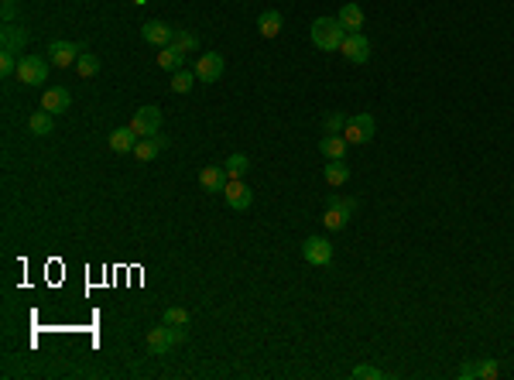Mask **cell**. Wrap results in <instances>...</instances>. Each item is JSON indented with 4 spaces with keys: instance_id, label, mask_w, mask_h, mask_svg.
<instances>
[{
    "instance_id": "7a4b0ae2",
    "label": "cell",
    "mask_w": 514,
    "mask_h": 380,
    "mask_svg": "<svg viewBox=\"0 0 514 380\" xmlns=\"http://www.w3.org/2000/svg\"><path fill=\"white\" fill-rule=\"evenodd\" d=\"M186 332L189 329H182V326H168V322H161V326H155V329H148V353L151 357H165L168 350H175L179 343H186Z\"/></svg>"
},
{
    "instance_id": "d6a6232c",
    "label": "cell",
    "mask_w": 514,
    "mask_h": 380,
    "mask_svg": "<svg viewBox=\"0 0 514 380\" xmlns=\"http://www.w3.org/2000/svg\"><path fill=\"white\" fill-rule=\"evenodd\" d=\"M353 377H357V380H377V377H384V374H381L377 367H357V370H353Z\"/></svg>"
},
{
    "instance_id": "9c48e42d",
    "label": "cell",
    "mask_w": 514,
    "mask_h": 380,
    "mask_svg": "<svg viewBox=\"0 0 514 380\" xmlns=\"http://www.w3.org/2000/svg\"><path fill=\"white\" fill-rule=\"evenodd\" d=\"M223 199H226V206H230V209L244 212V209H250L254 192L244 186V179H230V182H226V189H223Z\"/></svg>"
},
{
    "instance_id": "603a6c76",
    "label": "cell",
    "mask_w": 514,
    "mask_h": 380,
    "mask_svg": "<svg viewBox=\"0 0 514 380\" xmlns=\"http://www.w3.org/2000/svg\"><path fill=\"white\" fill-rule=\"evenodd\" d=\"M172 48H175V52H182V55H192V52L199 48V38H196L192 31H186V28H175Z\"/></svg>"
},
{
    "instance_id": "f1b7e54d",
    "label": "cell",
    "mask_w": 514,
    "mask_h": 380,
    "mask_svg": "<svg viewBox=\"0 0 514 380\" xmlns=\"http://www.w3.org/2000/svg\"><path fill=\"white\" fill-rule=\"evenodd\" d=\"M473 367H477V377H484V380L501 377V367H497L494 360H480V363H473Z\"/></svg>"
},
{
    "instance_id": "2e32d148",
    "label": "cell",
    "mask_w": 514,
    "mask_h": 380,
    "mask_svg": "<svg viewBox=\"0 0 514 380\" xmlns=\"http://www.w3.org/2000/svg\"><path fill=\"white\" fill-rule=\"evenodd\" d=\"M24 45H28V28H24V24H14V21H10V24L3 28V52L17 55V52H21Z\"/></svg>"
},
{
    "instance_id": "1f68e13d",
    "label": "cell",
    "mask_w": 514,
    "mask_h": 380,
    "mask_svg": "<svg viewBox=\"0 0 514 380\" xmlns=\"http://www.w3.org/2000/svg\"><path fill=\"white\" fill-rule=\"evenodd\" d=\"M343 127H346V117L343 113H329L326 117V134H343Z\"/></svg>"
},
{
    "instance_id": "8992f818",
    "label": "cell",
    "mask_w": 514,
    "mask_h": 380,
    "mask_svg": "<svg viewBox=\"0 0 514 380\" xmlns=\"http://www.w3.org/2000/svg\"><path fill=\"white\" fill-rule=\"evenodd\" d=\"M302 257H306V264H312V268H329L333 264V243L322 240V237H308L306 243H302Z\"/></svg>"
},
{
    "instance_id": "52a82bcc",
    "label": "cell",
    "mask_w": 514,
    "mask_h": 380,
    "mask_svg": "<svg viewBox=\"0 0 514 380\" xmlns=\"http://www.w3.org/2000/svg\"><path fill=\"white\" fill-rule=\"evenodd\" d=\"M339 52H343V59H346V62H353V66H364V62L370 59V41H367L360 31H350V34L343 38Z\"/></svg>"
},
{
    "instance_id": "5bb4252c",
    "label": "cell",
    "mask_w": 514,
    "mask_h": 380,
    "mask_svg": "<svg viewBox=\"0 0 514 380\" xmlns=\"http://www.w3.org/2000/svg\"><path fill=\"white\" fill-rule=\"evenodd\" d=\"M165 144H168V141H165L161 134H158V137H141L137 148H134V158H137L141 165H148V161H155V158L165 151Z\"/></svg>"
},
{
    "instance_id": "cb8c5ba5",
    "label": "cell",
    "mask_w": 514,
    "mask_h": 380,
    "mask_svg": "<svg viewBox=\"0 0 514 380\" xmlns=\"http://www.w3.org/2000/svg\"><path fill=\"white\" fill-rule=\"evenodd\" d=\"M168 86H172V93H189L196 86V69H186L182 66L179 72H172V83Z\"/></svg>"
},
{
    "instance_id": "4316f807",
    "label": "cell",
    "mask_w": 514,
    "mask_h": 380,
    "mask_svg": "<svg viewBox=\"0 0 514 380\" xmlns=\"http://www.w3.org/2000/svg\"><path fill=\"white\" fill-rule=\"evenodd\" d=\"M322 226H326L329 233H339V230L346 226V216H343V212H339L336 206H329V209L322 212Z\"/></svg>"
},
{
    "instance_id": "7c38bea8",
    "label": "cell",
    "mask_w": 514,
    "mask_h": 380,
    "mask_svg": "<svg viewBox=\"0 0 514 380\" xmlns=\"http://www.w3.org/2000/svg\"><path fill=\"white\" fill-rule=\"evenodd\" d=\"M69 106H72V93L66 86H48L41 93V110H48V113H66Z\"/></svg>"
},
{
    "instance_id": "44dd1931",
    "label": "cell",
    "mask_w": 514,
    "mask_h": 380,
    "mask_svg": "<svg viewBox=\"0 0 514 380\" xmlns=\"http://www.w3.org/2000/svg\"><path fill=\"white\" fill-rule=\"evenodd\" d=\"M186 66V55L182 52H175L172 45L168 48H158V69H165V72H179Z\"/></svg>"
},
{
    "instance_id": "d6986e66",
    "label": "cell",
    "mask_w": 514,
    "mask_h": 380,
    "mask_svg": "<svg viewBox=\"0 0 514 380\" xmlns=\"http://www.w3.org/2000/svg\"><path fill=\"white\" fill-rule=\"evenodd\" d=\"M281 24H285V17H281L278 10H264V14L257 17V31H261L264 38H278V34H281Z\"/></svg>"
},
{
    "instance_id": "3957f363",
    "label": "cell",
    "mask_w": 514,
    "mask_h": 380,
    "mask_svg": "<svg viewBox=\"0 0 514 380\" xmlns=\"http://www.w3.org/2000/svg\"><path fill=\"white\" fill-rule=\"evenodd\" d=\"M17 79L24 86H45L48 83V62L41 55H24L17 62Z\"/></svg>"
},
{
    "instance_id": "83f0119b",
    "label": "cell",
    "mask_w": 514,
    "mask_h": 380,
    "mask_svg": "<svg viewBox=\"0 0 514 380\" xmlns=\"http://www.w3.org/2000/svg\"><path fill=\"white\" fill-rule=\"evenodd\" d=\"M165 322H168V326H182V329H189V322H192V315H189L186 308H179V305H172V308H165Z\"/></svg>"
},
{
    "instance_id": "30bf717a",
    "label": "cell",
    "mask_w": 514,
    "mask_h": 380,
    "mask_svg": "<svg viewBox=\"0 0 514 380\" xmlns=\"http://www.w3.org/2000/svg\"><path fill=\"white\" fill-rule=\"evenodd\" d=\"M141 34H144V41H148V45H155V48H168V45H172V38H175V28H172V24H165V21H144Z\"/></svg>"
},
{
    "instance_id": "e0dca14e",
    "label": "cell",
    "mask_w": 514,
    "mask_h": 380,
    "mask_svg": "<svg viewBox=\"0 0 514 380\" xmlns=\"http://www.w3.org/2000/svg\"><path fill=\"white\" fill-rule=\"evenodd\" d=\"M336 21L346 28V34H350V31H360V28H364V10H360V3H343L339 14H336Z\"/></svg>"
},
{
    "instance_id": "6da1fadb",
    "label": "cell",
    "mask_w": 514,
    "mask_h": 380,
    "mask_svg": "<svg viewBox=\"0 0 514 380\" xmlns=\"http://www.w3.org/2000/svg\"><path fill=\"white\" fill-rule=\"evenodd\" d=\"M343 38H346V28L336 17H315L312 21V45L319 52H339Z\"/></svg>"
},
{
    "instance_id": "7402d4cb",
    "label": "cell",
    "mask_w": 514,
    "mask_h": 380,
    "mask_svg": "<svg viewBox=\"0 0 514 380\" xmlns=\"http://www.w3.org/2000/svg\"><path fill=\"white\" fill-rule=\"evenodd\" d=\"M322 179H326L329 186H346V182H350V165H346V161H329V165L322 168Z\"/></svg>"
},
{
    "instance_id": "ba28073f",
    "label": "cell",
    "mask_w": 514,
    "mask_h": 380,
    "mask_svg": "<svg viewBox=\"0 0 514 380\" xmlns=\"http://www.w3.org/2000/svg\"><path fill=\"white\" fill-rule=\"evenodd\" d=\"M79 45H72V41H52L48 45V66H55V69H69V66H76V59H79Z\"/></svg>"
},
{
    "instance_id": "d4e9b609",
    "label": "cell",
    "mask_w": 514,
    "mask_h": 380,
    "mask_svg": "<svg viewBox=\"0 0 514 380\" xmlns=\"http://www.w3.org/2000/svg\"><path fill=\"white\" fill-rule=\"evenodd\" d=\"M76 72H79L83 79L97 76V72H100V59H97L93 52H86V48H83V52H79V59H76Z\"/></svg>"
},
{
    "instance_id": "ffe728a7",
    "label": "cell",
    "mask_w": 514,
    "mask_h": 380,
    "mask_svg": "<svg viewBox=\"0 0 514 380\" xmlns=\"http://www.w3.org/2000/svg\"><path fill=\"white\" fill-rule=\"evenodd\" d=\"M28 127H31V134H34V137H48V134L55 130V113H48V110H38V113H31Z\"/></svg>"
},
{
    "instance_id": "277c9868",
    "label": "cell",
    "mask_w": 514,
    "mask_h": 380,
    "mask_svg": "<svg viewBox=\"0 0 514 380\" xmlns=\"http://www.w3.org/2000/svg\"><path fill=\"white\" fill-rule=\"evenodd\" d=\"M130 130L137 137H158V130H161V106H141L130 117Z\"/></svg>"
},
{
    "instance_id": "5b68a950",
    "label": "cell",
    "mask_w": 514,
    "mask_h": 380,
    "mask_svg": "<svg viewBox=\"0 0 514 380\" xmlns=\"http://www.w3.org/2000/svg\"><path fill=\"white\" fill-rule=\"evenodd\" d=\"M343 137H346V144H367V141L374 137V117H370V113H357V117H346Z\"/></svg>"
},
{
    "instance_id": "8fae6325",
    "label": "cell",
    "mask_w": 514,
    "mask_h": 380,
    "mask_svg": "<svg viewBox=\"0 0 514 380\" xmlns=\"http://www.w3.org/2000/svg\"><path fill=\"white\" fill-rule=\"evenodd\" d=\"M223 55H216V52H209V55H199V62H196V79L199 83H219L223 79Z\"/></svg>"
},
{
    "instance_id": "f546056e",
    "label": "cell",
    "mask_w": 514,
    "mask_h": 380,
    "mask_svg": "<svg viewBox=\"0 0 514 380\" xmlns=\"http://www.w3.org/2000/svg\"><path fill=\"white\" fill-rule=\"evenodd\" d=\"M329 206H336V209H339L346 219L357 212V202H353V199H343V195H333V199H329Z\"/></svg>"
},
{
    "instance_id": "484cf974",
    "label": "cell",
    "mask_w": 514,
    "mask_h": 380,
    "mask_svg": "<svg viewBox=\"0 0 514 380\" xmlns=\"http://www.w3.org/2000/svg\"><path fill=\"white\" fill-rule=\"evenodd\" d=\"M223 168H226V175H230V179H244V175H247V168H250V161H247V154H230Z\"/></svg>"
},
{
    "instance_id": "e575fe53",
    "label": "cell",
    "mask_w": 514,
    "mask_h": 380,
    "mask_svg": "<svg viewBox=\"0 0 514 380\" xmlns=\"http://www.w3.org/2000/svg\"><path fill=\"white\" fill-rule=\"evenodd\" d=\"M14 3H17V0H3V7H14Z\"/></svg>"
},
{
    "instance_id": "4dcf8cb0",
    "label": "cell",
    "mask_w": 514,
    "mask_h": 380,
    "mask_svg": "<svg viewBox=\"0 0 514 380\" xmlns=\"http://www.w3.org/2000/svg\"><path fill=\"white\" fill-rule=\"evenodd\" d=\"M0 76H3V79H7V76H17V59H14L10 52L0 55Z\"/></svg>"
},
{
    "instance_id": "836d02e7",
    "label": "cell",
    "mask_w": 514,
    "mask_h": 380,
    "mask_svg": "<svg viewBox=\"0 0 514 380\" xmlns=\"http://www.w3.org/2000/svg\"><path fill=\"white\" fill-rule=\"evenodd\" d=\"M459 377H463V380H473V377H477V367H473V363L459 367Z\"/></svg>"
},
{
    "instance_id": "9a60e30c",
    "label": "cell",
    "mask_w": 514,
    "mask_h": 380,
    "mask_svg": "<svg viewBox=\"0 0 514 380\" xmlns=\"http://www.w3.org/2000/svg\"><path fill=\"white\" fill-rule=\"evenodd\" d=\"M226 182H230V175H226V168H219V165H206L203 172H199V186H203L206 192H223Z\"/></svg>"
},
{
    "instance_id": "4fadbf2b",
    "label": "cell",
    "mask_w": 514,
    "mask_h": 380,
    "mask_svg": "<svg viewBox=\"0 0 514 380\" xmlns=\"http://www.w3.org/2000/svg\"><path fill=\"white\" fill-rule=\"evenodd\" d=\"M137 134L130 130V127H117L110 137H106V144H110V151H117V154H134V148H137Z\"/></svg>"
},
{
    "instance_id": "ac0fdd59",
    "label": "cell",
    "mask_w": 514,
    "mask_h": 380,
    "mask_svg": "<svg viewBox=\"0 0 514 380\" xmlns=\"http://www.w3.org/2000/svg\"><path fill=\"white\" fill-rule=\"evenodd\" d=\"M319 151H322L329 161H343V154H346V137H343V134H326V137L319 141Z\"/></svg>"
}]
</instances>
